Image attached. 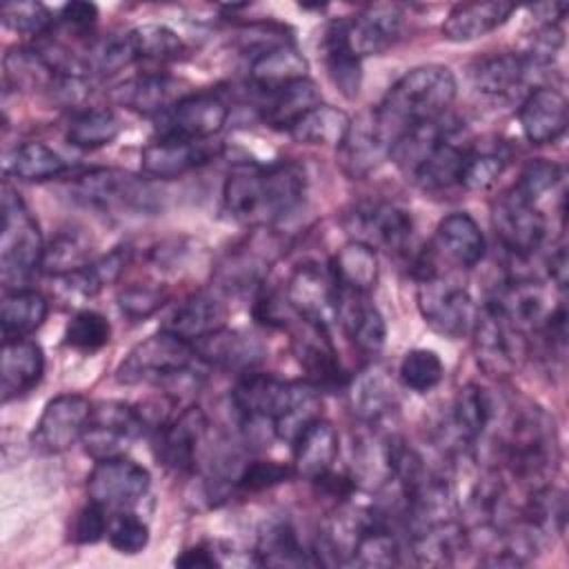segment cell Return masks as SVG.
<instances>
[{"mask_svg": "<svg viewBox=\"0 0 569 569\" xmlns=\"http://www.w3.org/2000/svg\"><path fill=\"white\" fill-rule=\"evenodd\" d=\"M129 260H131V247L118 244L109 253L91 260L80 271L62 276L60 280L64 282V289L71 296H76V298H93L98 291H102L104 287L113 284L122 276V271L127 269Z\"/></svg>", "mask_w": 569, "mask_h": 569, "instance_id": "cell-42", "label": "cell"}, {"mask_svg": "<svg viewBox=\"0 0 569 569\" xmlns=\"http://www.w3.org/2000/svg\"><path fill=\"white\" fill-rule=\"evenodd\" d=\"M93 405L80 393H60L51 398L31 431V445L40 453H62L82 436L89 427Z\"/></svg>", "mask_w": 569, "mask_h": 569, "instance_id": "cell-11", "label": "cell"}, {"mask_svg": "<svg viewBox=\"0 0 569 569\" xmlns=\"http://www.w3.org/2000/svg\"><path fill=\"white\" fill-rule=\"evenodd\" d=\"M120 129V118L111 109H87L69 122L67 142L78 149H98L111 144Z\"/></svg>", "mask_w": 569, "mask_h": 569, "instance_id": "cell-48", "label": "cell"}, {"mask_svg": "<svg viewBox=\"0 0 569 569\" xmlns=\"http://www.w3.org/2000/svg\"><path fill=\"white\" fill-rule=\"evenodd\" d=\"M229 118L227 102L211 91L187 93L158 118L160 138L202 142L220 133Z\"/></svg>", "mask_w": 569, "mask_h": 569, "instance_id": "cell-14", "label": "cell"}, {"mask_svg": "<svg viewBox=\"0 0 569 569\" xmlns=\"http://www.w3.org/2000/svg\"><path fill=\"white\" fill-rule=\"evenodd\" d=\"M329 271L340 291L369 296L376 289L380 271L376 249L360 240H349L338 249Z\"/></svg>", "mask_w": 569, "mask_h": 569, "instance_id": "cell-34", "label": "cell"}, {"mask_svg": "<svg viewBox=\"0 0 569 569\" xmlns=\"http://www.w3.org/2000/svg\"><path fill=\"white\" fill-rule=\"evenodd\" d=\"M431 247L438 258H445L447 262L462 269L476 267L485 258L487 249L478 222L467 211H453L445 216L438 222Z\"/></svg>", "mask_w": 569, "mask_h": 569, "instance_id": "cell-25", "label": "cell"}, {"mask_svg": "<svg viewBox=\"0 0 569 569\" xmlns=\"http://www.w3.org/2000/svg\"><path fill=\"white\" fill-rule=\"evenodd\" d=\"M44 244L33 213L27 209L18 191L2 184V233H0V276L11 289L22 284L42 269Z\"/></svg>", "mask_w": 569, "mask_h": 569, "instance_id": "cell-4", "label": "cell"}, {"mask_svg": "<svg viewBox=\"0 0 569 569\" xmlns=\"http://www.w3.org/2000/svg\"><path fill=\"white\" fill-rule=\"evenodd\" d=\"M213 156H216V149L207 140L191 142V140L160 138L142 149L140 169L147 178L173 180L209 162Z\"/></svg>", "mask_w": 569, "mask_h": 569, "instance_id": "cell-21", "label": "cell"}, {"mask_svg": "<svg viewBox=\"0 0 569 569\" xmlns=\"http://www.w3.org/2000/svg\"><path fill=\"white\" fill-rule=\"evenodd\" d=\"M511 13L513 4L502 0L456 4L442 22V38L449 42L478 40L502 27Z\"/></svg>", "mask_w": 569, "mask_h": 569, "instance_id": "cell-29", "label": "cell"}, {"mask_svg": "<svg viewBox=\"0 0 569 569\" xmlns=\"http://www.w3.org/2000/svg\"><path fill=\"white\" fill-rule=\"evenodd\" d=\"M305 184V173L293 162H240L224 178L222 207L238 222L267 227L300 207Z\"/></svg>", "mask_w": 569, "mask_h": 569, "instance_id": "cell-1", "label": "cell"}, {"mask_svg": "<svg viewBox=\"0 0 569 569\" xmlns=\"http://www.w3.org/2000/svg\"><path fill=\"white\" fill-rule=\"evenodd\" d=\"M351 118L331 104H316L305 116H300L287 131L300 144L313 147H340L347 136Z\"/></svg>", "mask_w": 569, "mask_h": 569, "instance_id": "cell-41", "label": "cell"}, {"mask_svg": "<svg viewBox=\"0 0 569 569\" xmlns=\"http://www.w3.org/2000/svg\"><path fill=\"white\" fill-rule=\"evenodd\" d=\"M396 136L376 107L358 113L338 147V160L347 176L365 178L391 158Z\"/></svg>", "mask_w": 569, "mask_h": 569, "instance_id": "cell-9", "label": "cell"}, {"mask_svg": "<svg viewBox=\"0 0 569 569\" xmlns=\"http://www.w3.org/2000/svg\"><path fill=\"white\" fill-rule=\"evenodd\" d=\"M502 462L513 478L542 487L558 467V436L553 420L533 405L511 409L500 438Z\"/></svg>", "mask_w": 569, "mask_h": 569, "instance_id": "cell-3", "label": "cell"}, {"mask_svg": "<svg viewBox=\"0 0 569 569\" xmlns=\"http://www.w3.org/2000/svg\"><path fill=\"white\" fill-rule=\"evenodd\" d=\"M347 229L353 233V240L373 249L400 251L411 238L413 218L393 202H362L347 216Z\"/></svg>", "mask_w": 569, "mask_h": 569, "instance_id": "cell-18", "label": "cell"}, {"mask_svg": "<svg viewBox=\"0 0 569 569\" xmlns=\"http://www.w3.org/2000/svg\"><path fill=\"white\" fill-rule=\"evenodd\" d=\"M4 80L11 82L16 89H36V87H53L58 71L49 62V58L38 49L16 47L7 51L4 60Z\"/></svg>", "mask_w": 569, "mask_h": 569, "instance_id": "cell-47", "label": "cell"}, {"mask_svg": "<svg viewBox=\"0 0 569 569\" xmlns=\"http://www.w3.org/2000/svg\"><path fill=\"white\" fill-rule=\"evenodd\" d=\"M325 67L333 87L347 100H353L362 84V67H360V58L353 56L342 42L336 22L327 29V36H325Z\"/></svg>", "mask_w": 569, "mask_h": 569, "instance_id": "cell-46", "label": "cell"}, {"mask_svg": "<svg viewBox=\"0 0 569 569\" xmlns=\"http://www.w3.org/2000/svg\"><path fill=\"white\" fill-rule=\"evenodd\" d=\"M84 62L89 67V73H116L133 62H138L136 47L131 40V31L124 33H111L107 38H100L91 42L84 51Z\"/></svg>", "mask_w": 569, "mask_h": 569, "instance_id": "cell-50", "label": "cell"}, {"mask_svg": "<svg viewBox=\"0 0 569 569\" xmlns=\"http://www.w3.org/2000/svg\"><path fill=\"white\" fill-rule=\"evenodd\" d=\"M493 411L496 407L487 389L473 382L460 387L451 407V425L458 438L465 445H476L478 440H482L493 422Z\"/></svg>", "mask_w": 569, "mask_h": 569, "instance_id": "cell-38", "label": "cell"}, {"mask_svg": "<svg viewBox=\"0 0 569 569\" xmlns=\"http://www.w3.org/2000/svg\"><path fill=\"white\" fill-rule=\"evenodd\" d=\"M307 60L305 56L289 42H271L260 47L251 60L249 78L264 93L278 89L287 82L307 78Z\"/></svg>", "mask_w": 569, "mask_h": 569, "instance_id": "cell-31", "label": "cell"}, {"mask_svg": "<svg viewBox=\"0 0 569 569\" xmlns=\"http://www.w3.org/2000/svg\"><path fill=\"white\" fill-rule=\"evenodd\" d=\"M149 485L151 476L142 465L124 456H111L96 460L87 478V493L91 502L107 511H129L147 496Z\"/></svg>", "mask_w": 569, "mask_h": 569, "instance_id": "cell-8", "label": "cell"}, {"mask_svg": "<svg viewBox=\"0 0 569 569\" xmlns=\"http://www.w3.org/2000/svg\"><path fill=\"white\" fill-rule=\"evenodd\" d=\"M49 311V302L33 289H11L2 298L0 327L4 340H18L31 336L42 327Z\"/></svg>", "mask_w": 569, "mask_h": 569, "instance_id": "cell-40", "label": "cell"}, {"mask_svg": "<svg viewBox=\"0 0 569 569\" xmlns=\"http://www.w3.org/2000/svg\"><path fill=\"white\" fill-rule=\"evenodd\" d=\"M320 102L322 96L318 84L311 78H300L267 91V102L262 104V120L271 127L289 129L300 116H305Z\"/></svg>", "mask_w": 569, "mask_h": 569, "instance_id": "cell-36", "label": "cell"}, {"mask_svg": "<svg viewBox=\"0 0 569 569\" xmlns=\"http://www.w3.org/2000/svg\"><path fill=\"white\" fill-rule=\"evenodd\" d=\"M284 300L307 325L329 327L338 311V287L329 269L305 262L293 269L284 287Z\"/></svg>", "mask_w": 569, "mask_h": 569, "instance_id": "cell-16", "label": "cell"}, {"mask_svg": "<svg viewBox=\"0 0 569 569\" xmlns=\"http://www.w3.org/2000/svg\"><path fill=\"white\" fill-rule=\"evenodd\" d=\"M256 556L260 565L269 567H300L316 562L287 520H271L262 527L258 533Z\"/></svg>", "mask_w": 569, "mask_h": 569, "instance_id": "cell-43", "label": "cell"}, {"mask_svg": "<svg viewBox=\"0 0 569 569\" xmlns=\"http://www.w3.org/2000/svg\"><path fill=\"white\" fill-rule=\"evenodd\" d=\"M487 305H491L522 333L529 329H540L545 318L549 316L545 291L540 284L531 280L507 282L496 291V296Z\"/></svg>", "mask_w": 569, "mask_h": 569, "instance_id": "cell-30", "label": "cell"}, {"mask_svg": "<svg viewBox=\"0 0 569 569\" xmlns=\"http://www.w3.org/2000/svg\"><path fill=\"white\" fill-rule=\"evenodd\" d=\"M180 80L164 76V73H144L129 78L120 82L111 98L120 107H127L129 111L142 113V116H164L180 98L187 93L180 89Z\"/></svg>", "mask_w": 569, "mask_h": 569, "instance_id": "cell-24", "label": "cell"}, {"mask_svg": "<svg viewBox=\"0 0 569 569\" xmlns=\"http://www.w3.org/2000/svg\"><path fill=\"white\" fill-rule=\"evenodd\" d=\"M89 262H91L89 240L80 231L67 229V231H60L56 238H51V242L44 247L42 271L49 276L62 278L73 271H80Z\"/></svg>", "mask_w": 569, "mask_h": 569, "instance_id": "cell-49", "label": "cell"}, {"mask_svg": "<svg viewBox=\"0 0 569 569\" xmlns=\"http://www.w3.org/2000/svg\"><path fill=\"white\" fill-rule=\"evenodd\" d=\"M456 89L458 84L449 67L420 64L400 76L376 109L398 140L413 124L440 120L451 107Z\"/></svg>", "mask_w": 569, "mask_h": 569, "instance_id": "cell-2", "label": "cell"}, {"mask_svg": "<svg viewBox=\"0 0 569 569\" xmlns=\"http://www.w3.org/2000/svg\"><path fill=\"white\" fill-rule=\"evenodd\" d=\"M129 31H131V40H133L138 60L169 62V60H178L184 53L182 38L167 24L149 22V24H140Z\"/></svg>", "mask_w": 569, "mask_h": 569, "instance_id": "cell-51", "label": "cell"}, {"mask_svg": "<svg viewBox=\"0 0 569 569\" xmlns=\"http://www.w3.org/2000/svg\"><path fill=\"white\" fill-rule=\"evenodd\" d=\"M111 325L109 320L91 309H82L71 316L64 329V342L78 351H98L109 342Z\"/></svg>", "mask_w": 569, "mask_h": 569, "instance_id": "cell-53", "label": "cell"}, {"mask_svg": "<svg viewBox=\"0 0 569 569\" xmlns=\"http://www.w3.org/2000/svg\"><path fill=\"white\" fill-rule=\"evenodd\" d=\"M167 300V293L153 284H131L118 293V307L124 318L140 322L153 316Z\"/></svg>", "mask_w": 569, "mask_h": 569, "instance_id": "cell-58", "label": "cell"}, {"mask_svg": "<svg viewBox=\"0 0 569 569\" xmlns=\"http://www.w3.org/2000/svg\"><path fill=\"white\" fill-rule=\"evenodd\" d=\"M67 29H73L78 33L91 29L98 20V7L91 2H67L60 9V18H58Z\"/></svg>", "mask_w": 569, "mask_h": 569, "instance_id": "cell-61", "label": "cell"}, {"mask_svg": "<svg viewBox=\"0 0 569 569\" xmlns=\"http://www.w3.org/2000/svg\"><path fill=\"white\" fill-rule=\"evenodd\" d=\"M467 151L469 149L451 142L449 136H445L418 162L411 176L425 191H442L453 184H460V171H462Z\"/></svg>", "mask_w": 569, "mask_h": 569, "instance_id": "cell-39", "label": "cell"}, {"mask_svg": "<svg viewBox=\"0 0 569 569\" xmlns=\"http://www.w3.org/2000/svg\"><path fill=\"white\" fill-rule=\"evenodd\" d=\"M144 413L127 402L109 400L93 405L89 427L82 436L84 451L96 460L122 456V451L144 431Z\"/></svg>", "mask_w": 569, "mask_h": 569, "instance_id": "cell-12", "label": "cell"}, {"mask_svg": "<svg viewBox=\"0 0 569 569\" xmlns=\"http://www.w3.org/2000/svg\"><path fill=\"white\" fill-rule=\"evenodd\" d=\"M400 382L416 391V393H427L436 389L442 378H445V365L440 356L433 349H411L402 356L400 367H398Z\"/></svg>", "mask_w": 569, "mask_h": 569, "instance_id": "cell-52", "label": "cell"}, {"mask_svg": "<svg viewBox=\"0 0 569 569\" xmlns=\"http://www.w3.org/2000/svg\"><path fill=\"white\" fill-rule=\"evenodd\" d=\"M0 13L7 29L24 36H42L53 24L51 11L40 2H7Z\"/></svg>", "mask_w": 569, "mask_h": 569, "instance_id": "cell-55", "label": "cell"}, {"mask_svg": "<svg viewBox=\"0 0 569 569\" xmlns=\"http://www.w3.org/2000/svg\"><path fill=\"white\" fill-rule=\"evenodd\" d=\"M351 409L369 427L380 425L396 411V389L389 373L371 365L362 369L351 385Z\"/></svg>", "mask_w": 569, "mask_h": 569, "instance_id": "cell-32", "label": "cell"}, {"mask_svg": "<svg viewBox=\"0 0 569 569\" xmlns=\"http://www.w3.org/2000/svg\"><path fill=\"white\" fill-rule=\"evenodd\" d=\"M207 436V416L200 407H187L158 433V458L173 471L196 469Z\"/></svg>", "mask_w": 569, "mask_h": 569, "instance_id": "cell-20", "label": "cell"}, {"mask_svg": "<svg viewBox=\"0 0 569 569\" xmlns=\"http://www.w3.org/2000/svg\"><path fill=\"white\" fill-rule=\"evenodd\" d=\"M533 71L522 53H496L473 67V87L485 96H509L525 84Z\"/></svg>", "mask_w": 569, "mask_h": 569, "instance_id": "cell-37", "label": "cell"}, {"mask_svg": "<svg viewBox=\"0 0 569 569\" xmlns=\"http://www.w3.org/2000/svg\"><path fill=\"white\" fill-rule=\"evenodd\" d=\"M109 511L96 502L89 500L87 507H82L71 525V538L78 545H93L98 542L102 536H107L109 529Z\"/></svg>", "mask_w": 569, "mask_h": 569, "instance_id": "cell-60", "label": "cell"}, {"mask_svg": "<svg viewBox=\"0 0 569 569\" xmlns=\"http://www.w3.org/2000/svg\"><path fill=\"white\" fill-rule=\"evenodd\" d=\"M78 202L102 211L151 213L160 209V189L149 180L120 169H91L71 184Z\"/></svg>", "mask_w": 569, "mask_h": 569, "instance_id": "cell-6", "label": "cell"}, {"mask_svg": "<svg viewBox=\"0 0 569 569\" xmlns=\"http://www.w3.org/2000/svg\"><path fill=\"white\" fill-rule=\"evenodd\" d=\"M44 373V353L42 347L31 338L4 340L0 356V376H2V402L24 396L31 391Z\"/></svg>", "mask_w": 569, "mask_h": 569, "instance_id": "cell-27", "label": "cell"}, {"mask_svg": "<svg viewBox=\"0 0 569 569\" xmlns=\"http://www.w3.org/2000/svg\"><path fill=\"white\" fill-rule=\"evenodd\" d=\"M336 320L342 325L351 342L365 353H378L387 338V325L378 307L365 293L338 289Z\"/></svg>", "mask_w": 569, "mask_h": 569, "instance_id": "cell-28", "label": "cell"}, {"mask_svg": "<svg viewBox=\"0 0 569 569\" xmlns=\"http://www.w3.org/2000/svg\"><path fill=\"white\" fill-rule=\"evenodd\" d=\"M278 242L269 233H251L244 242L229 249L216 267L218 287L227 293H244L262 284L273 258L278 256Z\"/></svg>", "mask_w": 569, "mask_h": 569, "instance_id": "cell-17", "label": "cell"}, {"mask_svg": "<svg viewBox=\"0 0 569 569\" xmlns=\"http://www.w3.org/2000/svg\"><path fill=\"white\" fill-rule=\"evenodd\" d=\"M567 98L562 96V91L549 84L531 89L518 107V122L522 136L531 144L556 142L567 129Z\"/></svg>", "mask_w": 569, "mask_h": 569, "instance_id": "cell-19", "label": "cell"}, {"mask_svg": "<svg viewBox=\"0 0 569 569\" xmlns=\"http://www.w3.org/2000/svg\"><path fill=\"white\" fill-rule=\"evenodd\" d=\"M491 224L500 244L520 258L531 256L547 233V220L538 204L529 202L513 189L493 202Z\"/></svg>", "mask_w": 569, "mask_h": 569, "instance_id": "cell-13", "label": "cell"}, {"mask_svg": "<svg viewBox=\"0 0 569 569\" xmlns=\"http://www.w3.org/2000/svg\"><path fill=\"white\" fill-rule=\"evenodd\" d=\"M402 24L405 13L391 2L369 4L360 13L336 22L342 42L360 60L365 56H380L391 49L402 33Z\"/></svg>", "mask_w": 569, "mask_h": 569, "instance_id": "cell-15", "label": "cell"}, {"mask_svg": "<svg viewBox=\"0 0 569 569\" xmlns=\"http://www.w3.org/2000/svg\"><path fill=\"white\" fill-rule=\"evenodd\" d=\"M193 349L198 360L207 365L244 373L251 371L264 358V345L256 336L229 327H222L196 340Z\"/></svg>", "mask_w": 569, "mask_h": 569, "instance_id": "cell-22", "label": "cell"}, {"mask_svg": "<svg viewBox=\"0 0 569 569\" xmlns=\"http://www.w3.org/2000/svg\"><path fill=\"white\" fill-rule=\"evenodd\" d=\"M347 562L358 567H391L400 562V545L385 525L365 520L353 538Z\"/></svg>", "mask_w": 569, "mask_h": 569, "instance_id": "cell-45", "label": "cell"}, {"mask_svg": "<svg viewBox=\"0 0 569 569\" xmlns=\"http://www.w3.org/2000/svg\"><path fill=\"white\" fill-rule=\"evenodd\" d=\"M107 538L109 545L118 551V553H140L147 542H149V527L131 511H118L116 518L109 520V529H107Z\"/></svg>", "mask_w": 569, "mask_h": 569, "instance_id": "cell-56", "label": "cell"}, {"mask_svg": "<svg viewBox=\"0 0 569 569\" xmlns=\"http://www.w3.org/2000/svg\"><path fill=\"white\" fill-rule=\"evenodd\" d=\"M473 349L478 365L489 376H511L525 358V333L516 329L491 305L478 311L473 322Z\"/></svg>", "mask_w": 569, "mask_h": 569, "instance_id": "cell-10", "label": "cell"}, {"mask_svg": "<svg viewBox=\"0 0 569 569\" xmlns=\"http://www.w3.org/2000/svg\"><path fill=\"white\" fill-rule=\"evenodd\" d=\"M198 360L191 342L160 329L138 342L116 369L122 385L140 382H187L193 362Z\"/></svg>", "mask_w": 569, "mask_h": 569, "instance_id": "cell-5", "label": "cell"}, {"mask_svg": "<svg viewBox=\"0 0 569 569\" xmlns=\"http://www.w3.org/2000/svg\"><path fill=\"white\" fill-rule=\"evenodd\" d=\"M64 171V158L44 142H22L4 158V173L27 182L53 180Z\"/></svg>", "mask_w": 569, "mask_h": 569, "instance_id": "cell-44", "label": "cell"}, {"mask_svg": "<svg viewBox=\"0 0 569 569\" xmlns=\"http://www.w3.org/2000/svg\"><path fill=\"white\" fill-rule=\"evenodd\" d=\"M293 476V469L276 462V460H253L247 462L238 478H236V487L242 491H262L267 487H273L287 478Z\"/></svg>", "mask_w": 569, "mask_h": 569, "instance_id": "cell-59", "label": "cell"}, {"mask_svg": "<svg viewBox=\"0 0 569 569\" xmlns=\"http://www.w3.org/2000/svg\"><path fill=\"white\" fill-rule=\"evenodd\" d=\"M562 178V169L556 162H549L545 158L527 162V167L520 173V180L511 187L529 202H538L547 191H551Z\"/></svg>", "mask_w": 569, "mask_h": 569, "instance_id": "cell-57", "label": "cell"}, {"mask_svg": "<svg viewBox=\"0 0 569 569\" xmlns=\"http://www.w3.org/2000/svg\"><path fill=\"white\" fill-rule=\"evenodd\" d=\"M547 264H549V278L556 282L558 289H565L567 287V247H565V242H560L551 251Z\"/></svg>", "mask_w": 569, "mask_h": 569, "instance_id": "cell-63", "label": "cell"}, {"mask_svg": "<svg viewBox=\"0 0 569 569\" xmlns=\"http://www.w3.org/2000/svg\"><path fill=\"white\" fill-rule=\"evenodd\" d=\"M469 545V536L458 518L411 531V551L420 565H451Z\"/></svg>", "mask_w": 569, "mask_h": 569, "instance_id": "cell-35", "label": "cell"}, {"mask_svg": "<svg viewBox=\"0 0 569 569\" xmlns=\"http://www.w3.org/2000/svg\"><path fill=\"white\" fill-rule=\"evenodd\" d=\"M291 445L293 476H300L305 480H320L322 476H327L340 451L338 431L325 418L311 420Z\"/></svg>", "mask_w": 569, "mask_h": 569, "instance_id": "cell-23", "label": "cell"}, {"mask_svg": "<svg viewBox=\"0 0 569 569\" xmlns=\"http://www.w3.org/2000/svg\"><path fill=\"white\" fill-rule=\"evenodd\" d=\"M505 164H507L505 156L493 149L467 151V158L460 171V187L469 191H485L502 176Z\"/></svg>", "mask_w": 569, "mask_h": 569, "instance_id": "cell-54", "label": "cell"}, {"mask_svg": "<svg viewBox=\"0 0 569 569\" xmlns=\"http://www.w3.org/2000/svg\"><path fill=\"white\" fill-rule=\"evenodd\" d=\"M307 325V322H305ZM309 333L296 340V353L307 371L309 385L313 389H338L345 385V371L340 360L325 333V327L307 325Z\"/></svg>", "mask_w": 569, "mask_h": 569, "instance_id": "cell-33", "label": "cell"}, {"mask_svg": "<svg viewBox=\"0 0 569 569\" xmlns=\"http://www.w3.org/2000/svg\"><path fill=\"white\" fill-rule=\"evenodd\" d=\"M416 296L418 309L433 331L447 338H460L473 329L478 311L469 291L460 282L436 273L418 280Z\"/></svg>", "mask_w": 569, "mask_h": 569, "instance_id": "cell-7", "label": "cell"}, {"mask_svg": "<svg viewBox=\"0 0 569 569\" xmlns=\"http://www.w3.org/2000/svg\"><path fill=\"white\" fill-rule=\"evenodd\" d=\"M176 565H178V567H216V565H220V560L216 558V553H213L211 547L198 545V547L184 549V551L176 558Z\"/></svg>", "mask_w": 569, "mask_h": 569, "instance_id": "cell-62", "label": "cell"}, {"mask_svg": "<svg viewBox=\"0 0 569 569\" xmlns=\"http://www.w3.org/2000/svg\"><path fill=\"white\" fill-rule=\"evenodd\" d=\"M224 322H227L224 302L216 293L198 291L187 296L182 302H178L171 309L162 329L193 345L196 340L222 329Z\"/></svg>", "mask_w": 569, "mask_h": 569, "instance_id": "cell-26", "label": "cell"}]
</instances>
